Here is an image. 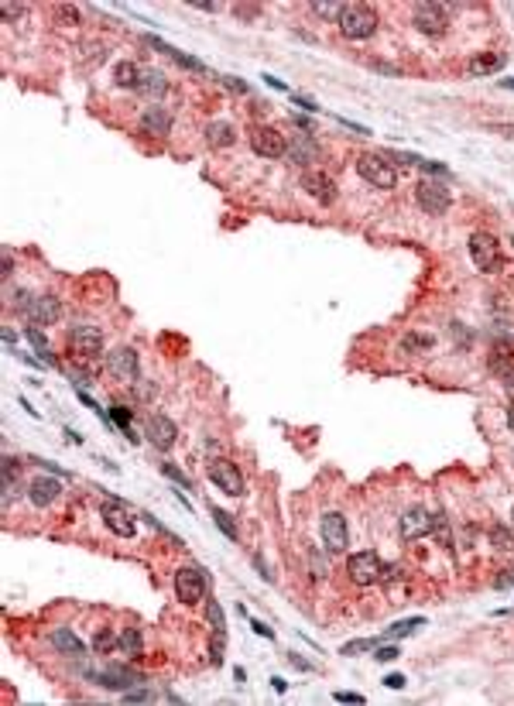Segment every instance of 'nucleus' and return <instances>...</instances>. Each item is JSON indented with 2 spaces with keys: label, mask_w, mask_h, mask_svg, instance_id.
<instances>
[{
  "label": "nucleus",
  "mask_w": 514,
  "mask_h": 706,
  "mask_svg": "<svg viewBox=\"0 0 514 706\" xmlns=\"http://www.w3.org/2000/svg\"><path fill=\"white\" fill-rule=\"evenodd\" d=\"M209 593V576L202 566H182L175 572V597L185 607H196Z\"/></svg>",
  "instance_id": "1"
},
{
  "label": "nucleus",
  "mask_w": 514,
  "mask_h": 706,
  "mask_svg": "<svg viewBox=\"0 0 514 706\" xmlns=\"http://www.w3.org/2000/svg\"><path fill=\"white\" fill-rule=\"evenodd\" d=\"M339 31L346 35V38L354 41H363L371 38L377 31V14L371 7H363V4H343V14H339Z\"/></svg>",
  "instance_id": "2"
},
{
  "label": "nucleus",
  "mask_w": 514,
  "mask_h": 706,
  "mask_svg": "<svg viewBox=\"0 0 514 706\" xmlns=\"http://www.w3.org/2000/svg\"><path fill=\"white\" fill-rule=\"evenodd\" d=\"M356 172L363 182H371L377 189H395L398 185V172L391 168V161L384 155H360L356 158Z\"/></svg>",
  "instance_id": "3"
},
{
  "label": "nucleus",
  "mask_w": 514,
  "mask_h": 706,
  "mask_svg": "<svg viewBox=\"0 0 514 706\" xmlns=\"http://www.w3.org/2000/svg\"><path fill=\"white\" fill-rule=\"evenodd\" d=\"M384 559L377 555V552H356L350 555V563H346V572H350V580H354L356 587H371V583H381V576H384Z\"/></svg>",
  "instance_id": "4"
},
{
  "label": "nucleus",
  "mask_w": 514,
  "mask_h": 706,
  "mask_svg": "<svg viewBox=\"0 0 514 706\" xmlns=\"http://www.w3.org/2000/svg\"><path fill=\"white\" fill-rule=\"evenodd\" d=\"M415 202H418V210H422V213L442 216L446 210H449L453 196H449V189H446L439 178H422V182H418V189H415Z\"/></svg>",
  "instance_id": "5"
},
{
  "label": "nucleus",
  "mask_w": 514,
  "mask_h": 706,
  "mask_svg": "<svg viewBox=\"0 0 514 706\" xmlns=\"http://www.w3.org/2000/svg\"><path fill=\"white\" fill-rule=\"evenodd\" d=\"M209 480H213L223 494H230V497H244V491H247L240 467L237 463H230L226 456H217V460L209 463Z\"/></svg>",
  "instance_id": "6"
},
{
  "label": "nucleus",
  "mask_w": 514,
  "mask_h": 706,
  "mask_svg": "<svg viewBox=\"0 0 514 706\" xmlns=\"http://www.w3.org/2000/svg\"><path fill=\"white\" fill-rule=\"evenodd\" d=\"M412 24H415L422 35H446V28H449V11L442 7V4H418L415 14H412Z\"/></svg>",
  "instance_id": "7"
},
{
  "label": "nucleus",
  "mask_w": 514,
  "mask_h": 706,
  "mask_svg": "<svg viewBox=\"0 0 514 706\" xmlns=\"http://www.w3.org/2000/svg\"><path fill=\"white\" fill-rule=\"evenodd\" d=\"M319 531H322V545L329 552H343L350 545V528H346V518L339 511H326L319 518Z\"/></svg>",
  "instance_id": "8"
},
{
  "label": "nucleus",
  "mask_w": 514,
  "mask_h": 706,
  "mask_svg": "<svg viewBox=\"0 0 514 706\" xmlns=\"http://www.w3.org/2000/svg\"><path fill=\"white\" fill-rule=\"evenodd\" d=\"M86 675L103 689H124L127 693V689H134V686H144V675L127 666H106L103 672H86Z\"/></svg>",
  "instance_id": "9"
},
{
  "label": "nucleus",
  "mask_w": 514,
  "mask_h": 706,
  "mask_svg": "<svg viewBox=\"0 0 514 706\" xmlns=\"http://www.w3.org/2000/svg\"><path fill=\"white\" fill-rule=\"evenodd\" d=\"M106 371L117 377L120 384H134L141 377V360H138V350L134 347H120L106 357Z\"/></svg>",
  "instance_id": "10"
},
{
  "label": "nucleus",
  "mask_w": 514,
  "mask_h": 706,
  "mask_svg": "<svg viewBox=\"0 0 514 706\" xmlns=\"http://www.w3.org/2000/svg\"><path fill=\"white\" fill-rule=\"evenodd\" d=\"M144 435H148V442L155 446V450H172L178 442V425L168 418V415H148L144 418Z\"/></svg>",
  "instance_id": "11"
},
{
  "label": "nucleus",
  "mask_w": 514,
  "mask_h": 706,
  "mask_svg": "<svg viewBox=\"0 0 514 706\" xmlns=\"http://www.w3.org/2000/svg\"><path fill=\"white\" fill-rule=\"evenodd\" d=\"M470 257L480 271H497L501 268V247L494 234H474L470 237Z\"/></svg>",
  "instance_id": "12"
},
{
  "label": "nucleus",
  "mask_w": 514,
  "mask_h": 706,
  "mask_svg": "<svg viewBox=\"0 0 514 706\" xmlns=\"http://www.w3.org/2000/svg\"><path fill=\"white\" fill-rule=\"evenodd\" d=\"M21 313L28 315L31 326H52V322H59L62 305H59V298H52V295H31Z\"/></svg>",
  "instance_id": "13"
},
{
  "label": "nucleus",
  "mask_w": 514,
  "mask_h": 706,
  "mask_svg": "<svg viewBox=\"0 0 514 706\" xmlns=\"http://www.w3.org/2000/svg\"><path fill=\"white\" fill-rule=\"evenodd\" d=\"M251 148H254V155H261V158H285L288 155V144H285V138L278 134L275 127H254V131H251Z\"/></svg>",
  "instance_id": "14"
},
{
  "label": "nucleus",
  "mask_w": 514,
  "mask_h": 706,
  "mask_svg": "<svg viewBox=\"0 0 514 706\" xmlns=\"http://www.w3.org/2000/svg\"><path fill=\"white\" fill-rule=\"evenodd\" d=\"M103 525L114 531V535H120V538H134V531H138V525H134V518H131V511L124 508L120 501H106L103 504Z\"/></svg>",
  "instance_id": "15"
},
{
  "label": "nucleus",
  "mask_w": 514,
  "mask_h": 706,
  "mask_svg": "<svg viewBox=\"0 0 514 706\" xmlns=\"http://www.w3.org/2000/svg\"><path fill=\"white\" fill-rule=\"evenodd\" d=\"M432 525H435L432 511L422 508V504H415V508H408L405 514H401V535H405V542H415V538H422V535H429Z\"/></svg>",
  "instance_id": "16"
},
{
  "label": "nucleus",
  "mask_w": 514,
  "mask_h": 706,
  "mask_svg": "<svg viewBox=\"0 0 514 706\" xmlns=\"http://www.w3.org/2000/svg\"><path fill=\"white\" fill-rule=\"evenodd\" d=\"M69 343H72L76 353H82V357H99V353H103V333H99L97 326H89V322L72 326V330H69Z\"/></svg>",
  "instance_id": "17"
},
{
  "label": "nucleus",
  "mask_w": 514,
  "mask_h": 706,
  "mask_svg": "<svg viewBox=\"0 0 514 706\" xmlns=\"http://www.w3.org/2000/svg\"><path fill=\"white\" fill-rule=\"evenodd\" d=\"M302 189L316 199V202H322V206H333V202H337V182L326 175V172H305V175H302Z\"/></svg>",
  "instance_id": "18"
},
{
  "label": "nucleus",
  "mask_w": 514,
  "mask_h": 706,
  "mask_svg": "<svg viewBox=\"0 0 514 706\" xmlns=\"http://www.w3.org/2000/svg\"><path fill=\"white\" fill-rule=\"evenodd\" d=\"M504 62H508L504 52H476L474 59L466 62V76L470 79H487V76H494V72H501V69H504Z\"/></svg>",
  "instance_id": "19"
},
{
  "label": "nucleus",
  "mask_w": 514,
  "mask_h": 706,
  "mask_svg": "<svg viewBox=\"0 0 514 706\" xmlns=\"http://www.w3.org/2000/svg\"><path fill=\"white\" fill-rule=\"evenodd\" d=\"M172 131V114L165 110V107H144V114H141V134H151V138H165Z\"/></svg>",
  "instance_id": "20"
},
{
  "label": "nucleus",
  "mask_w": 514,
  "mask_h": 706,
  "mask_svg": "<svg viewBox=\"0 0 514 706\" xmlns=\"http://www.w3.org/2000/svg\"><path fill=\"white\" fill-rule=\"evenodd\" d=\"M209 624H213V645H209V662L223 666V648H226V621L217 600H209Z\"/></svg>",
  "instance_id": "21"
},
{
  "label": "nucleus",
  "mask_w": 514,
  "mask_h": 706,
  "mask_svg": "<svg viewBox=\"0 0 514 706\" xmlns=\"http://www.w3.org/2000/svg\"><path fill=\"white\" fill-rule=\"evenodd\" d=\"M59 480H52V477H38L31 487H28V501L35 504V508H48L55 497H59Z\"/></svg>",
  "instance_id": "22"
},
{
  "label": "nucleus",
  "mask_w": 514,
  "mask_h": 706,
  "mask_svg": "<svg viewBox=\"0 0 514 706\" xmlns=\"http://www.w3.org/2000/svg\"><path fill=\"white\" fill-rule=\"evenodd\" d=\"M288 161L292 165H309V161H316L319 158V141L312 134H295V144L288 148Z\"/></svg>",
  "instance_id": "23"
},
{
  "label": "nucleus",
  "mask_w": 514,
  "mask_h": 706,
  "mask_svg": "<svg viewBox=\"0 0 514 706\" xmlns=\"http://www.w3.org/2000/svg\"><path fill=\"white\" fill-rule=\"evenodd\" d=\"M48 641H52V648H55V651H62V655H86V645H82V641L69 628H55Z\"/></svg>",
  "instance_id": "24"
},
{
  "label": "nucleus",
  "mask_w": 514,
  "mask_h": 706,
  "mask_svg": "<svg viewBox=\"0 0 514 706\" xmlns=\"http://www.w3.org/2000/svg\"><path fill=\"white\" fill-rule=\"evenodd\" d=\"M165 89H168V82H165V76H161L158 69H144V72H141V82H138V93H141V97L158 99Z\"/></svg>",
  "instance_id": "25"
},
{
  "label": "nucleus",
  "mask_w": 514,
  "mask_h": 706,
  "mask_svg": "<svg viewBox=\"0 0 514 706\" xmlns=\"http://www.w3.org/2000/svg\"><path fill=\"white\" fill-rule=\"evenodd\" d=\"M206 141H209L213 148H230V144L237 141V131H234L230 124L217 120V124H209V127H206Z\"/></svg>",
  "instance_id": "26"
},
{
  "label": "nucleus",
  "mask_w": 514,
  "mask_h": 706,
  "mask_svg": "<svg viewBox=\"0 0 514 706\" xmlns=\"http://www.w3.org/2000/svg\"><path fill=\"white\" fill-rule=\"evenodd\" d=\"M24 336H28V343L35 347V353H38V360H41V364L55 367V357H52V347H48V340H45V333H41L38 326H28V330H24Z\"/></svg>",
  "instance_id": "27"
},
{
  "label": "nucleus",
  "mask_w": 514,
  "mask_h": 706,
  "mask_svg": "<svg viewBox=\"0 0 514 706\" xmlns=\"http://www.w3.org/2000/svg\"><path fill=\"white\" fill-rule=\"evenodd\" d=\"M418 628H425V617H408V621H398V624H391V628L384 631L377 641H395V638H405V634H412V631Z\"/></svg>",
  "instance_id": "28"
},
{
  "label": "nucleus",
  "mask_w": 514,
  "mask_h": 706,
  "mask_svg": "<svg viewBox=\"0 0 514 706\" xmlns=\"http://www.w3.org/2000/svg\"><path fill=\"white\" fill-rule=\"evenodd\" d=\"M141 69L138 62H120L117 69H114V79H117V86H131V89H138V82H141Z\"/></svg>",
  "instance_id": "29"
},
{
  "label": "nucleus",
  "mask_w": 514,
  "mask_h": 706,
  "mask_svg": "<svg viewBox=\"0 0 514 706\" xmlns=\"http://www.w3.org/2000/svg\"><path fill=\"white\" fill-rule=\"evenodd\" d=\"M120 655H131V658H141V651H144V641H141V631L138 628H127L124 634H120Z\"/></svg>",
  "instance_id": "30"
},
{
  "label": "nucleus",
  "mask_w": 514,
  "mask_h": 706,
  "mask_svg": "<svg viewBox=\"0 0 514 706\" xmlns=\"http://www.w3.org/2000/svg\"><path fill=\"white\" fill-rule=\"evenodd\" d=\"M110 418L120 425V432H124V439H127V442H138V435H134V429H131V418H134V412H131L127 405H114V408H110Z\"/></svg>",
  "instance_id": "31"
},
{
  "label": "nucleus",
  "mask_w": 514,
  "mask_h": 706,
  "mask_svg": "<svg viewBox=\"0 0 514 706\" xmlns=\"http://www.w3.org/2000/svg\"><path fill=\"white\" fill-rule=\"evenodd\" d=\"M213 511V521H217V528L230 538V542H237L240 538V528H237V521H234V514L230 511H223V508H209Z\"/></svg>",
  "instance_id": "32"
},
{
  "label": "nucleus",
  "mask_w": 514,
  "mask_h": 706,
  "mask_svg": "<svg viewBox=\"0 0 514 706\" xmlns=\"http://www.w3.org/2000/svg\"><path fill=\"white\" fill-rule=\"evenodd\" d=\"M491 542H494L497 552H511L514 549V535L504 528V525H494V528H491Z\"/></svg>",
  "instance_id": "33"
},
{
  "label": "nucleus",
  "mask_w": 514,
  "mask_h": 706,
  "mask_svg": "<svg viewBox=\"0 0 514 706\" xmlns=\"http://www.w3.org/2000/svg\"><path fill=\"white\" fill-rule=\"evenodd\" d=\"M312 14H319V18H326V21H339L343 4H322V0H316V4H312Z\"/></svg>",
  "instance_id": "34"
},
{
  "label": "nucleus",
  "mask_w": 514,
  "mask_h": 706,
  "mask_svg": "<svg viewBox=\"0 0 514 706\" xmlns=\"http://www.w3.org/2000/svg\"><path fill=\"white\" fill-rule=\"evenodd\" d=\"M158 700V693H151V689H127L124 693V703H155Z\"/></svg>",
  "instance_id": "35"
},
{
  "label": "nucleus",
  "mask_w": 514,
  "mask_h": 706,
  "mask_svg": "<svg viewBox=\"0 0 514 706\" xmlns=\"http://www.w3.org/2000/svg\"><path fill=\"white\" fill-rule=\"evenodd\" d=\"M377 645H381L377 638H360V641H350V645L339 648V655H360V651H371V648H377Z\"/></svg>",
  "instance_id": "36"
},
{
  "label": "nucleus",
  "mask_w": 514,
  "mask_h": 706,
  "mask_svg": "<svg viewBox=\"0 0 514 706\" xmlns=\"http://www.w3.org/2000/svg\"><path fill=\"white\" fill-rule=\"evenodd\" d=\"M117 641H120V638H114L110 631H97V638H93V648H97L99 655H106V651L117 645Z\"/></svg>",
  "instance_id": "37"
},
{
  "label": "nucleus",
  "mask_w": 514,
  "mask_h": 706,
  "mask_svg": "<svg viewBox=\"0 0 514 706\" xmlns=\"http://www.w3.org/2000/svg\"><path fill=\"white\" fill-rule=\"evenodd\" d=\"M161 473H165V477H172V480H175L178 487H185V491L192 487V484H189V477H185V473L178 470L175 463H161Z\"/></svg>",
  "instance_id": "38"
},
{
  "label": "nucleus",
  "mask_w": 514,
  "mask_h": 706,
  "mask_svg": "<svg viewBox=\"0 0 514 706\" xmlns=\"http://www.w3.org/2000/svg\"><path fill=\"white\" fill-rule=\"evenodd\" d=\"M219 82H223L230 93H251V86H247L244 79H237V76H219Z\"/></svg>",
  "instance_id": "39"
},
{
  "label": "nucleus",
  "mask_w": 514,
  "mask_h": 706,
  "mask_svg": "<svg viewBox=\"0 0 514 706\" xmlns=\"http://www.w3.org/2000/svg\"><path fill=\"white\" fill-rule=\"evenodd\" d=\"M418 168H425V172H429V178H432V175L449 178V168H446V165H439V161H425V158H422V165H418Z\"/></svg>",
  "instance_id": "40"
},
{
  "label": "nucleus",
  "mask_w": 514,
  "mask_h": 706,
  "mask_svg": "<svg viewBox=\"0 0 514 706\" xmlns=\"http://www.w3.org/2000/svg\"><path fill=\"white\" fill-rule=\"evenodd\" d=\"M333 700H337V703H367V700L360 696V693H346V689L333 693Z\"/></svg>",
  "instance_id": "41"
},
{
  "label": "nucleus",
  "mask_w": 514,
  "mask_h": 706,
  "mask_svg": "<svg viewBox=\"0 0 514 706\" xmlns=\"http://www.w3.org/2000/svg\"><path fill=\"white\" fill-rule=\"evenodd\" d=\"M309 559H312V576H316V580H326V572H329V569H326V563H319V552L316 549L309 552Z\"/></svg>",
  "instance_id": "42"
},
{
  "label": "nucleus",
  "mask_w": 514,
  "mask_h": 706,
  "mask_svg": "<svg viewBox=\"0 0 514 706\" xmlns=\"http://www.w3.org/2000/svg\"><path fill=\"white\" fill-rule=\"evenodd\" d=\"M292 103H295V107H302V110H309V114H316V110H319L312 99H309V97H298V93H292Z\"/></svg>",
  "instance_id": "43"
},
{
  "label": "nucleus",
  "mask_w": 514,
  "mask_h": 706,
  "mask_svg": "<svg viewBox=\"0 0 514 706\" xmlns=\"http://www.w3.org/2000/svg\"><path fill=\"white\" fill-rule=\"evenodd\" d=\"M4 18H7V21L24 18V7H21V4H4Z\"/></svg>",
  "instance_id": "44"
},
{
  "label": "nucleus",
  "mask_w": 514,
  "mask_h": 706,
  "mask_svg": "<svg viewBox=\"0 0 514 706\" xmlns=\"http://www.w3.org/2000/svg\"><path fill=\"white\" fill-rule=\"evenodd\" d=\"M395 658H398V648H391V645L377 648V662H395Z\"/></svg>",
  "instance_id": "45"
},
{
  "label": "nucleus",
  "mask_w": 514,
  "mask_h": 706,
  "mask_svg": "<svg viewBox=\"0 0 514 706\" xmlns=\"http://www.w3.org/2000/svg\"><path fill=\"white\" fill-rule=\"evenodd\" d=\"M405 683H408V679H405V675H398V672H391V675L384 679V686L388 689H405Z\"/></svg>",
  "instance_id": "46"
},
{
  "label": "nucleus",
  "mask_w": 514,
  "mask_h": 706,
  "mask_svg": "<svg viewBox=\"0 0 514 706\" xmlns=\"http://www.w3.org/2000/svg\"><path fill=\"white\" fill-rule=\"evenodd\" d=\"M59 18L69 21V24H76V21H80V11H76V7H59Z\"/></svg>",
  "instance_id": "47"
},
{
  "label": "nucleus",
  "mask_w": 514,
  "mask_h": 706,
  "mask_svg": "<svg viewBox=\"0 0 514 706\" xmlns=\"http://www.w3.org/2000/svg\"><path fill=\"white\" fill-rule=\"evenodd\" d=\"M251 628H254V634H261V638H275V631L268 628L264 621H251Z\"/></svg>",
  "instance_id": "48"
},
{
  "label": "nucleus",
  "mask_w": 514,
  "mask_h": 706,
  "mask_svg": "<svg viewBox=\"0 0 514 706\" xmlns=\"http://www.w3.org/2000/svg\"><path fill=\"white\" fill-rule=\"evenodd\" d=\"M412 347H429V340H425V336H408V340H405V350H412Z\"/></svg>",
  "instance_id": "49"
},
{
  "label": "nucleus",
  "mask_w": 514,
  "mask_h": 706,
  "mask_svg": "<svg viewBox=\"0 0 514 706\" xmlns=\"http://www.w3.org/2000/svg\"><path fill=\"white\" fill-rule=\"evenodd\" d=\"M11 271H14V257H11V251L4 247V271H0V275H11Z\"/></svg>",
  "instance_id": "50"
},
{
  "label": "nucleus",
  "mask_w": 514,
  "mask_h": 706,
  "mask_svg": "<svg viewBox=\"0 0 514 706\" xmlns=\"http://www.w3.org/2000/svg\"><path fill=\"white\" fill-rule=\"evenodd\" d=\"M31 463H38V467H45V470H52V473H59V477H65V470H62V467H55V463H45V460H31Z\"/></svg>",
  "instance_id": "51"
},
{
  "label": "nucleus",
  "mask_w": 514,
  "mask_h": 706,
  "mask_svg": "<svg viewBox=\"0 0 514 706\" xmlns=\"http://www.w3.org/2000/svg\"><path fill=\"white\" fill-rule=\"evenodd\" d=\"M80 398H82V405H86V408H93V412H103V408H99V405H97V401H93V398H89L86 391H80Z\"/></svg>",
  "instance_id": "52"
},
{
  "label": "nucleus",
  "mask_w": 514,
  "mask_h": 706,
  "mask_svg": "<svg viewBox=\"0 0 514 706\" xmlns=\"http://www.w3.org/2000/svg\"><path fill=\"white\" fill-rule=\"evenodd\" d=\"M288 662H292V666H295V668H302V672H309V668H312V666H309V662H302L298 655H288Z\"/></svg>",
  "instance_id": "53"
},
{
  "label": "nucleus",
  "mask_w": 514,
  "mask_h": 706,
  "mask_svg": "<svg viewBox=\"0 0 514 706\" xmlns=\"http://www.w3.org/2000/svg\"><path fill=\"white\" fill-rule=\"evenodd\" d=\"M254 566L261 569V576H264V580H271V572H268V566H264V559H261V555H254Z\"/></svg>",
  "instance_id": "54"
},
{
  "label": "nucleus",
  "mask_w": 514,
  "mask_h": 706,
  "mask_svg": "<svg viewBox=\"0 0 514 706\" xmlns=\"http://www.w3.org/2000/svg\"><path fill=\"white\" fill-rule=\"evenodd\" d=\"M271 683H275V693H285V689H288V683H285V679H281V675H275V679H271Z\"/></svg>",
  "instance_id": "55"
},
{
  "label": "nucleus",
  "mask_w": 514,
  "mask_h": 706,
  "mask_svg": "<svg viewBox=\"0 0 514 706\" xmlns=\"http://www.w3.org/2000/svg\"><path fill=\"white\" fill-rule=\"evenodd\" d=\"M511 583H514V572H508V576H501V580H497V587H501V590L511 587Z\"/></svg>",
  "instance_id": "56"
},
{
  "label": "nucleus",
  "mask_w": 514,
  "mask_h": 706,
  "mask_svg": "<svg viewBox=\"0 0 514 706\" xmlns=\"http://www.w3.org/2000/svg\"><path fill=\"white\" fill-rule=\"evenodd\" d=\"M264 82H268V86H275V89H285V82H281V79H275V76H264Z\"/></svg>",
  "instance_id": "57"
},
{
  "label": "nucleus",
  "mask_w": 514,
  "mask_h": 706,
  "mask_svg": "<svg viewBox=\"0 0 514 706\" xmlns=\"http://www.w3.org/2000/svg\"><path fill=\"white\" fill-rule=\"evenodd\" d=\"M65 435H69V442H76V446H80V442H82V435H80V432H72V429H65Z\"/></svg>",
  "instance_id": "58"
},
{
  "label": "nucleus",
  "mask_w": 514,
  "mask_h": 706,
  "mask_svg": "<svg viewBox=\"0 0 514 706\" xmlns=\"http://www.w3.org/2000/svg\"><path fill=\"white\" fill-rule=\"evenodd\" d=\"M497 86H501V89H514V79H501Z\"/></svg>",
  "instance_id": "59"
},
{
  "label": "nucleus",
  "mask_w": 514,
  "mask_h": 706,
  "mask_svg": "<svg viewBox=\"0 0 514 706\" xmlns=\"http://www.w3.org/2000/svg\"><path fill=\"white\" fill-rule=\"evenodd\" d=\"M508 425H511V432H514V405L508 408Z\"/></svg>",
  "instance_id": "60"
},
{
  "label": "nucleus",
  "mask_w": 514,
  "mask_h": 706,
  "mask_svg": "<svg viewBox=\"0 0 514 706\" xmlns=\"http://www.w3.org/2000/svg\"><path fill=\"white\" fill-rule=\"evenodd\" d=\"M511 518H514V511H511Z\"/></svg>",
  "instance_id": "61"
},
{
  "label": "nucleus",
  "mask_w": 514,
  "mask_h": 706,
  "mask_svg": "<svg viewBox=\"0 0 514 706\" xmlns=\"http://www.w3.org/2000/svg\"><path fill=\"white\" fill-rule=\"evenodd\" d=\"M511 456H514V452H511Z\"/></svg>",
  "instance_id": "62"
}]
</instances>
